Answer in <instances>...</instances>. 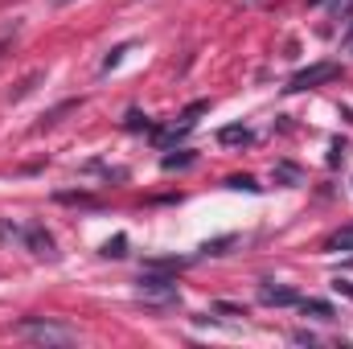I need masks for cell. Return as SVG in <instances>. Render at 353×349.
Wrapping results in <instances>:
<instances>
[{"instance_id":"obj_1","label":"cell","mask_w":353,"mask_h":349,"mask_svg":"<svg viewBox=\"0 0 353 349\" xmlns=\"http://www.w3.org/2000/svg\"><path fill=\"white\" fill-rule=\"evenodd\" d=\"M136 296H140L144 304H152V308H173V304H181L176 279H169V275H152L148 267H144V275H140V283H136Z\"/></svg>"},{"instance_id":"obj_2","label":"cell","mask_w":353,"mask_h":349,"mask_svg":"<svg viewBox=\"0 0 353 349\" xmlns=\"http://www.w3.org/2000/svg\"><path fill=\"white\" fill-rule=\"evenodd\" d=\"M17 333H21V337H33V341H46V346H70V341L79 337L74 329L54 325V321H37V317L21 321V325H17Z\"/></svg>"},{"instance_id":"obj_3","label":"cell","mask_w":353,"mask_h":349,"mask_svg":"<svg viewBox=\"0 0 353 349\" xmlns=\"http://www.w3.org/2000/svg\"><path fill=\"white\" fill-rule=\"evenodd\" d=\"M333 79H341V66H337V62H321V66L300 70V74L288 83V90H312V87H321V83H333Z\"/></svg>"},{"instance_id":"obj_4","label":"cell","mask_w":353,"mask_h":349,"mask_svg":"<svg viewBox=\"0 0 353 349\" xmlns=\"http://www.w3.org/2000/svg\"><path fill=\"white\" fill-rule=\"evenodd\" d=\"M259 300H263L267 308H288V304H300V292L296 288H288V283H259Z\"/></svg>"},{"instance_id":"obj_5","label":"cell","mask_w":353,"mask_h":349,"mask_svg":"<svg viewBox=\"0 0 353 349\" xmlns=\"http://www.w3.org/2000/svg\"><path fill=\"white\" fill-rule=\"evenodd\" d=\"M25 243H29V251H33L37 259H58L54 239L46 235V226H29V230H25Z\"/></svg>"},{"instance_id":"obj_6","label":"cell","mask_w":353,"mask_h":349,"mask_svg":"<svg viewBox=\"0 0 353 349\" xmlns=\"http://www.w3.org/2000/svg\"><path fill=\"white\" fill-rule=\"evenodd\" d=\"M218 144H222V148H247V144H255V132L243 128V123H230V128L218 132Z\"/></svg>"},{"instance_id":"obj_7","label":"cell","mask_w":353,"mask_h":349,"mask_svg":"<svg viewBox=\"0 0 353 349\" xmlns=\"http://www.w3.org/2000/svg\"><path fill=\"white\" fill-rule=\"evenodd\" d=\"M300 308H304V317H316V321H333V317H337L329 300H304V296H300Z\"/></svg>"},{"instance_id":"obj_8","label":"cell","mask_w":353,"mask_h":349,"mask_svg":"<svg viewBox=\"0 0 353 349\" xmlns=\"http://www.w3.org/2000/svg\"><path fill=\"white\" fill-rule=\"evenodd\" d=\"M103 255H107V259H123V255H128V235L107 239V243H103Z\"/></svg>"},{"instance_id":"obj_9","label":"cell","mask_w":353,"mask_h":349,"mask_svg":"<svg viewBox=\"0 0 353 349\" xmlns=\"http://www.w3.org/2000/svg\"><path fill=\"white\" fill-rule=\"evenodd\" d=\"M271 177H275L279 185H300V169H296V165H275Z\"/></svg>"},{"instance_id":"obj_10","label":"cell","mask_w":353,"mask_h":349,"mask_svg":"<svg viewBox=\"0 0 353 349\" xmlns=\"http://www.w3.org/2000/svg\"><path fill=\"white\" fill-rule=\"evenodd\" d=\"M226 185H230V189H247V193H259V189H263V185H259L255 177H247V173H234V177H226Z\"/></svg>"},{"instance_id":"obj_11","label":"cell","mask_w":353,"mask_h":349,"mask_svg":"<svg viewBox=\"0 0 353 349\" xmlns=\"http://www.w3.org/2000/svg\"><path fill=\"white\" fill-rule=\"evenodd\" d=\"M329 251H353V226H345L341 235L329 239Z\"/></svg>"},{"instance_id":"obj_12","label":"cell","mask_w":353,"mask_h":349,"mask_svg":"<svg viewBox=\"0 0 353 349\" xmlns=\"http://www.w3.org/2000/svg\"><path fill=\"white\" fill-rule=\"evenodd\" d=\"M123 128H128V132H148L152 123H148V115H140V111H128V119H123Z\"/></svg>"},{"instance_id":"obj_13","label":"cell","mask_w":353,"mask_h":349,"mask_svg":"<svg viewBox=\"0 0 353 349\" xmlns=\"http://www.w3.org/2000/svg\"><path fill=\"white\" fill-rule=\"evenodd\" d=\"M161 165H165V169H185V165H193V152H176V157H165Z\"/></svg>"},{"instance_id":"obj_14","label":"cell","mask_w":353,"mask_h":349,"mask_svg":"<svg viewBox=\"0 0 353 349\" xmlns=\"http://www.w3.org/2000/svg\"><path fill=\"white\" fill-rule=\"evenodd\" d=\"M345 152H350V144H345V140H333V152H329V165H341V161H345Z\"/></svg>"},{"instance_id":"obj_15","label":"cell","mask_w":353,"mask_h":349,"mask_svg":"<svg viewBox=\"0 0 353 349\" xmlns=\"http://www.w3.org/2000/svg\"><path fill=\"white\" fill-rule=\"evenodd\" d=\"M123 54H128V46H115V50H111V54L103 58V70H111V66H119V58H123Z\"/></svg>"},{"instance_id":"obj_16","label":"cell","mask_w":353,"mask_h":349,"mask_svg":"<svg viewBox=\"0 0 353 349\" xmlns=\"http://www.w3.org/2000/svg\"><path fill=\"white\" fill-rule=\"evenodd\" d=\"M337 12L345 17V12H353V0H337Z\"/></svg>"},{"instance_id":"obj_17","label":"cell","mask_w":353,"mask_h":349,"mask_svg":"<svg viewBox=\"0 0 353 349\" xmlns=\"http://www.w3.org/2000/svg\"><path fill=\"white\" fill-rule=\"evenodd\" d=\"M54 4H66V0H54Z\"/></svg>"},{"instance_id":"obj_18","label":"cell","mask_w":353,"mask_h":349,"mask_svg":"<svg viewBox=\"0 0 353 349\" xmlns=\"http://www.w3.org/2000/svg\"><path fill=\"white\" fill-rule=\"evenodd\" d=\"M350 37H353V25H350Z\"/></svg>"}]
</instances>
